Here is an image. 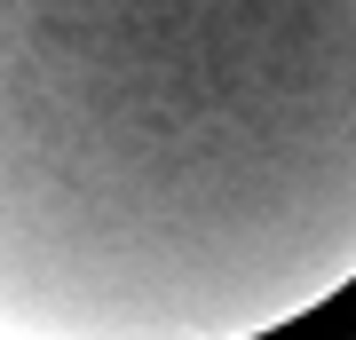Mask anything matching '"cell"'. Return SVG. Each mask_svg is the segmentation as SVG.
Instances as JSON below:
<instances>
[{
  "label": "cell",
  "mask_w": 356,
  "mask_h": 340,
  "mask_svg": "<svg viewBox=\"0 0 356 340\" xmlns=\"http://www.w3.org/2000/svg\"><path fill=\"white\" fill-rule=\"evenodd\" d=\"M356 285V0H0V340H269Z\"/></svg>",
  "instance_id": "obj_1"
}]
</instances>
